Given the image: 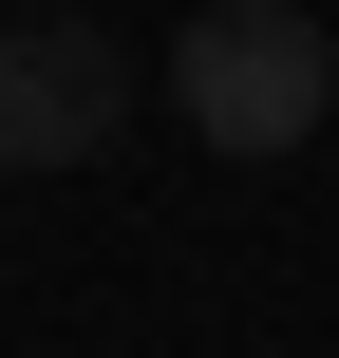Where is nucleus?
Returning <instances> with one entry per match:
<instances>
[{
	"label": "nucleus",
	"mask_w": 339,
	"mask_h": 358,
	"mask_svg": "<svg viewBox=\"0 0 339 358\" xmlns=\"http://www.w3.org/2000/svg\"><path fill=\"white\" fill-rule=\"evenodd\" d=\"M151 76H170V113H189V151H226V170L302 151V132L339 113V38L302 19V0H208Z\"/></svg>",
	"instance_id": "obj_1"
},
{
	"label": "nucleus",
	"mask_w": 339,
	"mask_h": 358,
	"mask_svg": "<svg viewBox=\"0 0 339 358\" xmlns=\"http://www.w3.org/2000/svg\"><path fill=\"white\" fill-rule=\"evenodd\" d=\"M132 94H151V57L113 19H75V0H19L0 19V170H94L132 132Z\"/></svg>",
	"instance_id": "obj_2"
},
{
	"label": "nucleus",
	"mask_w": 339,
	"mask_h": 358,
	"mask_svg": "<svg viewBox=\"0 0 339 358\" xmlns=\"http://www.w3.org/2000/svg\"><path fill=\"white\" fill-rule=\"evenodd\" d=\"M0 189H19V170H0Z\"/></svg>",
	"instance_id": "obj_3"
}]
</instances>
